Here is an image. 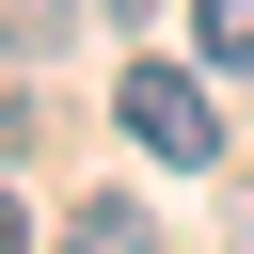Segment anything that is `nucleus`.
<instances>
[{
	"label": "nucleus",
	"mask_w": 254,
	"mask_h": 254,
	"mask_svg": "<svg viewBox=\"0 0 254 254\" xmlns=\"http://www.w3.org/2000/svg\"><path fill=\"white\" fill-rule=\"evenodd\" d=\"M111 111H127V143H143V159H222V111H206V79H190V64H127V79H111Z\"/></svg>",
	"instance_id": "obj_1"
},
{
	"label": "nucleus",
	"mask_w": 254,
	"mask_h": 254,
	"mask_svg": "<svg viewBox=\"0 0 254 254\" xmlns=\"http://www.w3.org/2000/svg\"><path fill=\"white\" fill-rule=\"evenodd\" d=\"M0 254H32V222H16V190H0Z\"/></svg>",
	"instance_id": "obj_4"
},
{
	"label": "nucleus",
	"mask_w": 254,
	"mask_h": 254,
	"mask_svg": "<svg viewBox=\"0 0 254 254\" xmlns=\"http://www.w3.org/2000/svg\"><path fill=\"white\" fill-rule=\"evenodd\" d=\"M190 48L206 64H254V0H190Z\"/></svg>",
	"instance_id": "obj_3"
},
{
	"label": "nucleus",
	"mask_w": 254,
	"mask_h": 254,
	"mask_svg": "<svg viewBox=\"0 0 254 254\" xmlns=\"http://www.w3.org/2000/svg\"><path fill=\"white\" fill-rule=\"evenodd\" d=\"M64 254H159V222H143V206H111V190H95V206H79V222H64Z\"/></svg>",
	"instance_id": "obj_2"
}]
</instances>
